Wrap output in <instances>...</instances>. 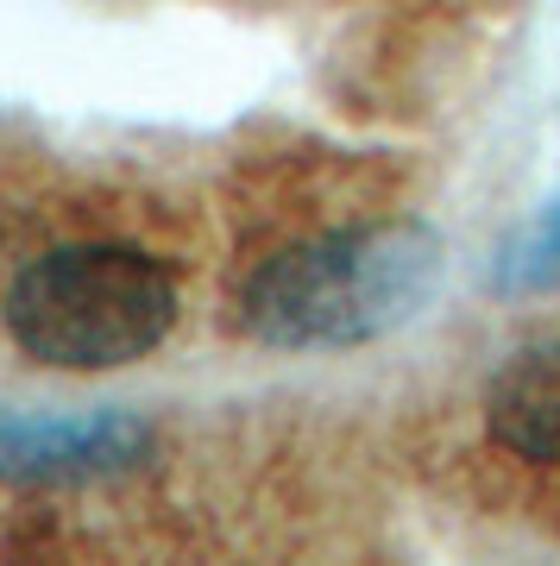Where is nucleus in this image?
<instances>
[{
	"mask_svg": "<svg viewBox=\"0 0 560 566\" xmlns=\"http://www.w3.org/2000/svg\"><path fill=\"white\" fill-rule=\"evenodd\" d=\"M0 322L25 359L58 371H121L152 359L177 327V277L152 252L70 240L25 259L0 296Z\"/></svg>",
	"mask_w": 560,
	"mask_h": 566,
	"instance_id": "f03ea898",
	"label": "nucleus"
},
{
	"mask_svg": "<svg viewBox=\"0 0 560 566\" xmlns=\"http://www.w3.org/2000/svg\"><path fill=\"white\" fill-rule=\"evenodd\" d=\"M485 428L504 453L529 465H560V340H529L491 371Z\"/></svg>",
	"mask_w": 560,
	"mask_h": 566,
	"instance_id": "7ed1b4c3",
	"label": "nucleus"
},
{
	"mask_svg": "<svg viewBox=\"0 0 560 566\" xmlns=\"http://www.w3.org/2000/svg\"><path fill=\"white\" fill-rule=\"evenodd\" d=\"M447 245L422 221L334 227L302 240L252 271L240 296V322L252 340L321 353V346H365L397 334L435 303Z\"/></svg>",
	"mask_w": 560,
	"mask_h": 566,
	"instance_id": "f257e3e1",
	"label": "nucleus"
},
{
	"mask_svg": "<svg viewBox=\"0 0 560 566\" xmlns=\"http://www.w3.org/2000/svg\"><path fill=\"white\" fill-rule=\"evenodd\" d=\"M491 283L510 290V296H536V290H554V283H560V196L541 208L529 227H522L517 245H504V252H498Z\"/></svg>",
	"mask_w": 560,
	"mask_h": 566,
	"instance_id": "20e7f679",
	"label": "nucleus"
}]
</instances>
